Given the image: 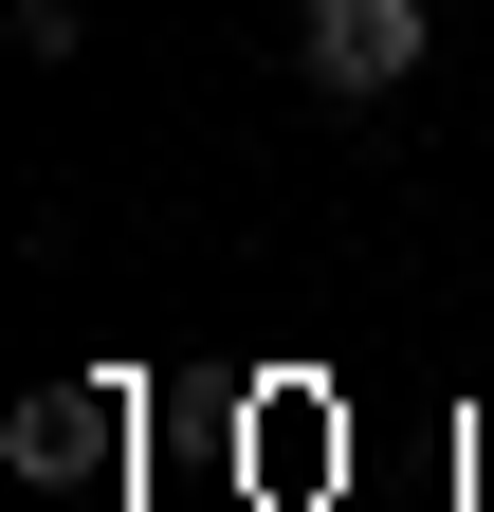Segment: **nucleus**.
I'll return each mask as SVG.
<instances>
[{"label":"nucleus","instance_id":"nucleus-1","mask_svg":"<svg viewBox=\"0 0 494 512\" xmlns=\"http://www.w3.org/2000/svg\"><path fill=\"white\" fill-rule=\"evenodd\" d=\"M421 55H440V19H421V0H293V74H312L330 110H366V92H403Z\"/></svg>","mask_w":494,"mask_h":512},{"label":"nucleus","instance_id":"nucleus-2","mask_svg":"<svg viewBox=\"0 0 494 512\" xmlns=\"http://www.w3.org/2000/svg\"><path fill=\"white\" fill-rule=\"evenodd\" d=\"M0 458H19L37 494H92L110 458H129V384H110V366H92V384H37V403L0 421Z\"/></svg>","mask_w":494,"mask_h":512},{"label":"nucleus","instance_id":"nucleus-3","mask_svg":"<svg viewBox=\"0 0 494 512\" xmlns=\"http://www.w3.org/2000/svg\"><path fill=\"white\" fill-rule=\"evenodd\" d=\"M0 37H19V55H37V74H55V55H74V37H92V0H19V19H0Z\"/></svg>","mask_w":494,"mask_h":512}]
</instances>
